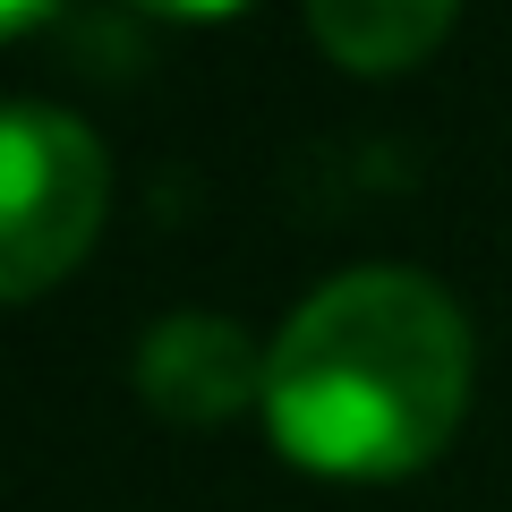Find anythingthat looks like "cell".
Instances as JSON below:
<instances>
[{
  "mask_svg": "<svg viewBox=\"0 0 512 512\" xmlns=\"http://www.w3.org/2000/svg\"><path fill=\"white\" fill-rule=\"evenodd\" d=\"M470 410V325L427 274L325 282L265 359V427L316 478H410Z\"/></svg>",
  "mask_w": 512,
  "mask_h": 512,
  "instance_id": "1",
  "label": "cell"
},
{
  "mask_svg": "<svg viewBox=\"0 0 512 512\" xmlns=\"http://www.w3.org/2000/svg\"><path fill=\"white\" fill-rule=\"evenodd\" d=\"M103 222V146L52 103H9L0 120V291L35 299L86 256Z\"/></svg>",
  "mask_w": 512,
  "mask_h": 512,
  "instance_id": "2",
  "label": "cell"
},
{
  "mask_svg": "<svg viewBox=\"0 0 512 512\" xmlns=\"http://www.w3.org/2000/svg\"><path fill=\"white\" fill-rule=\"evenodd\" d=\"M265 359L274 350H256L248 325L188 308V316H163L146 333V350H137V393L180 427H222L248 402L265 410Z\"/></svg>",
  "mask_w": 512,
  "mask_h": 512,
  "instance_id": "3",
  "label": "cell"
},
{
  "mask_svg": "<svg viewBox=\"0 0 512 512\" xmlns=\"http://www.w3.org/2000/svg\"><path fill=\"white\" fill-rule=\"evenodd\" d=\"M308 35L325 43L342 69L393 77V69L427 60L444 35H453V9H444V0H316Z\"/></svg>",
  "mask_w": 512,
  "mask_h": 512,
  "instance_id": "4",
  "label": "cell"
}]
</instances>
